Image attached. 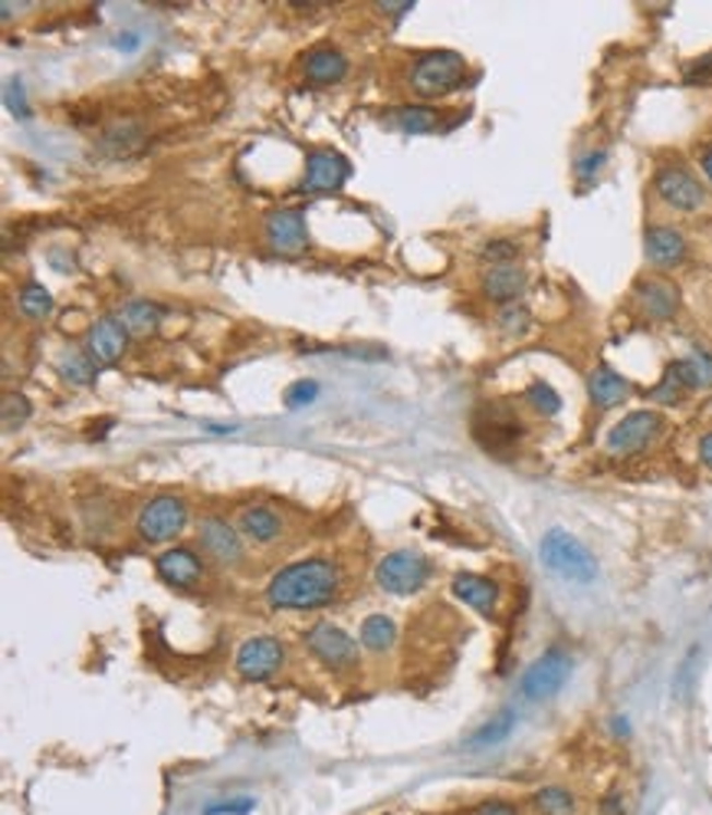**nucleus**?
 I'll return each instance as SVG.
<instances>
[{"mask_svg": "<svg viewBox=\"0 0 712 815\" xmlns=\"http://www.w3.org/2000/svg\"><path fill=\"white\" fill-rule=\"evenodd\" d=\"M496 326H499V332H502V335L519 339V335H525V332H529L532 316H529V309H525V306L509 303V306H499V312H496Z\"/></svg>", "mask_w": 712, "mask_h": 815, "instance_id": "obj_31", "label": "nucleus"}, {"mask_svg": "<svg viewBox=\"0 0 712 815\" xmlns=\"http://www.w3.org/2000/svg\"><path fill=\"white\" fill-rule=\"evenodd\" d=\"M699 165H702V172H705V178L712 181V149H705L702 152V158H699Z\"/></svg>", "mask_w": 712, "mask_h": 815, "instance_id": "obj_46", "label": "nucleus"}, {"mask_svg": "<svg viewBox=\"0 0 712 815\" xmlns=\"http://www.w3.org/2000/svg\"><path fill=\"white\" fill-rule=\"evenodd\" d=\"M683 391H686V388L666 371V375L650 388V401H656V404H676V401L683 398Z\"/></svg>", "mask_w": 712, "mask_h": 815, "instance_id": "obj_36", "label": "nucleus"}, {"mask_svg": "<svg viewBox=\"0 0 712 815\" xmlns=\"http://www.w3.org/2000/svg\"><path fill=\"white\" fill-rule=\"evenodd\" d=\"M60 375L70 381V385H93L96 375H99V362L90 355V352H67L60 358Z\"/></svg>", "mask_w": 712, "mask_h": 815, "instance_id": "obj_29", "label": "nucleus"}, {"mask_svg": "<svg viewBox=\"0 0 712 815\" xmlns=\"http://www.w3.org/2000/svg\"><path fill=\"white\" fill-rule=\"evenodd\" d=\"M342 589V572L332 559L309 556L273 572L266 586V602L283 612H316L335 602Z\"/></svg>", "mask_w": 712, "mask_h": 815, "instance_id": "obj_1", "label": "nucleus"}, {"mask_svg": "<svg viewBox=\"0 0 712 815\" xmlns=\"http://www.w3.org/2000/svg\"><path fill=\"white\" fill-rule=\"evenodd\" d=\"M155 572H158V579H165L175 589H194L204 579V563H201V556L194 550L171 546V550L158 553Z\"/></svg>", "mask_w": 712, "mask_h": 815, "instance_id": "obj_14", "label": "nucleus"}, {"mask_svg": "<svg viewBox=\"0 0 712 815\" xmlns=\"http://www.w3.org/2000/svg\"><path fill=\"white\" fill-rule=\"evenodd\" d=\"M699 461L712 471V432L699 438Z\"/></svg>", "mask_w": 712, "mask_h": 815, "instance_id": "obj_42", "label": "nucleus"}, {"mask_svg": "<svg viewBox=\"0 0 712 815\" xmlns=\"http://www.w3.org/2000/svg\"><path fill=\"white\" fill-rule=\"evenodd\" d=\"M411 90L424 99H440L466 83V60L456 50H427L411 63Z\"/></svg>", "mask_w": 712, "mask_h": 815, "instance_id": "obj_2", "label": "nucleus"}, {"mask_svg": "<svg viewBox=\"0 0 712 815\" xmlns=\"http://www.w3.org/2000/svg\"><path fill=\"white\" fill-rule=\"evenodd\" d=\"M116 47H119V50H135V47H139V34H122V37H116Z\"/></svg>", "mask_w": 712, "mask_h": 815, "instance_id": "obj_44", "label": "nucleus"}, {"mask_svg": "<svg viewBox=\"0 0 712 815\" xmlns=\"http://www.w3.org/2000/svg\"><path fill=\"white\" fill-rule=\"evenodd\" d=\"M653 191L663 204H669L673 211H683V214H692L702 208L705 201V191L702 185L696 181V175L686 168V165H660L656 175H653Z\"/></svg>", "mask_w": 712, "mask_h": 815, "instance_id": "obj_10", "label": "nucleus"}, {"mask_svg": "<svg viewBox=\"0 0 712 815\" xmlns=\"http://www.w3.org/2000/svg\"><path fill=\"white\" fill-rule=\"evenodd\" d=\"M4 99H8V109L14 113V116H21V119H27V99H24V83L14 76V80H8V86H4Z\"/></svg>", "mask_w": 712, "mask_h": 815, "instance_id": "obj_37", "label": "nucleus"}, {"mask_svg": "<svg viewBox=\"0 0 712 815\" xmlns=\"http://www.w3.org/2000/svg\"><path fill=\"white\" fill-rule=\"evenodd\" d=\"M643 253L646 263L656 270H673L686 260V237L676 227L666 224H653L643 237Z\"/></svg>", "mask_w": 712, "mask_h": 815, "instance_id": "obj_16", "label": "nucleus"}, {"mask_svg": "<svg viewBox=\"0 0 712 815\" xmlns=\"http://www.w3.org/2000/svg\"><path fill=\"white\" fill-rule=\"evenodd\" d=\"M237 530L244 533V540H250L257 546H270L283 536V517L266 504H250L240 510Z\"/></svg>", "mask_w": 712, "mask_h": 815, "instance_id": "obj_20", "label": "nucleus"}, {"mask_svg": "<svg viewBox=\"0 0 712 815\" xmlns=\"http://www.w3.org/2000/svg\"><path fill=\"white\" fill-rule=\"evenodd\" d=\"M666 371H669L686 391L712 388V352H705V349H689L683 358L669 362Z\"/></svg>", "mask_w": 712, "mask_h": 815, "instance_id": "obj_22", "label": "nucleus"}, {"mask_svg": "<svg viewBox=\"0 0 712 815\" xmlns=\"http://www.w3.org/2000/svg\"><path fill=\"white\" fill-rule=\"evenodd\" d=\"M515 723H519L515 710H512V707H502V710H499L496 717H489L463 746H466V749H489V746H499V743H506V740L512 736Z\"/></svg>", "mask_w": 712, "mask_h": 815, "instance_id": "obj_25", "label": "nucleus"}, {"mask_svg": "<svg viewBox=\"0 0 712 815\" xmlns=\"http://www.w3.org/2000/svg\"><path fill=\"white\" fill-rule=\"evenodd\" d=\"M450 589H453V595H456L463 605H470L473 612H479V615H486V618H493L496 609H499V586H496L493 579H486V576L456 572L453 582H450Z\"/></svg>", "mask_w": 712, "mask_h": 815, "instance_id": "obj_19", "label": "nucleus"}, {"mask_svg": "<svg viewBox=\"0 0 712 815\" xmlns=\"http://www.w3.org/2000/svg\"><path fill=\"white\" fill-rule=\"evenodd\" d=\"M529 286V276L519 263H506V267H486L483 280H479V290L486 299L499 303V306H509V303H519V296L525 293Z\"/></svg>", "mask_w": 712, "mask_h": 815, "instance_id": "obj_17", "label": "nucleus"}, {"mask_svg": "<svg viewBox=\"0 0 712 815\" xmlns=\"http://www.w3.org/2000/svg\"><path fill=\"white\" fill-rule=\"evenodd\" d=\"M319 381H312V378H299L296 385H289L286 388V408H302V404H312L316 398H319Z\"/></svg>", "mask_w": 712, "mask_h": 815, "instance_id": "obj_35", "label": "nucleus"}, {"mask_svg": "<svg viewBox=\"0 0 712 815\" xmlns=\"http://www.w3.org/2000/svg\"><path fill=\"white\" fill-rule=\"evenodd\" d=\"M345 73H348V60H345V54H342L339 47H329V44H322V47L309 50V57H306V63H302V76H306V83H312V86H332V83H342V80H345Z\"/></svg>", "mask_w": 712, "mask_h": 815, "instance_id": "obj_21", "label": "nucleus"}, {"mask_svg": "<svg viewBox=\"0 0 712 815\" xmlns=\"http://www.w3.org/2000/svg\"><path fill=\"white\" fill-rule=\"evenodd\" d=\"M633 299L640 312L653 322H669L679 309V290L666 280H640Z\"/></svg>", "mask_w": 712, "mask_h": 815, "instance_id": "obj_18", "label": "nucleus"}, {"mask_svg": "<svg viewBox=\"0 0 712 815\" xmlns=\"http://www.w3.org/2000/svg\"><path fill=\"white\" fill-rule=\"evenodd\" d=\"M427 579H430V559L414 550L388 553L375 569V582L388 595H414L427 586Z\"/></svg>", "mask_w": 712, "mask_h": 815, "instance_id": "obj_5", "label": "nucleus"}, {"mask_svg": "<svg viewBox=\"0 0 712 815\" xmlns=\"http://www.w3.org/2000/svg\"><path fill=\"white\" fill-rule=\"evenodd\" d=\"M129 349V332L122 329V322L116 316H103L90 326L86 332V352L99 362V365H112L126 355Z\"/></svg>", "mask_w": 712, "mask_h": 815, "instance_id": "obj_15", "label": "nucleus"}, {"mask_svg": "<svg viewBox=\"0 0 712 815\" xmlns=\"http://www.w3.org/2000/svg\"><path fill=\"white\" fill-rule=\"evenodd\" d=\"M470 815H519V808L506 799H486V802L473 805Z\"/></svg>", "mask_w": 712, "mask_h": 815, "instance_id": "obj_40", "label": "nucleus"}, {"mask_svg": "<svg viewBox=\"0 0 712 815\" xmlns=\"http://www.w3.org/2000/svg\"><path fill=\"white\" fill-rule=\"evenodd\" d=\"M247 812H253V799H230L204 808V815H247Z\"/></svg>", "mask_w": 712, "mask_h": 815, "instance_id": "obj_39", "label": "nucleus"}, {"mask_svg": "<svg viewBox=\"0 0 712 815\" xmlns=\"http://www.w3.org/2000/svg\"><path fill=\"white\" fill-rule=\"evenodd\" d=\"M263 237L273 250L280 253H302L309 247V231L306 217L296 208H276L263 221Z\"/></svg>", "mask_w": 712, "mask_h": 815, "instance_id": "obj_13", "label": "nucleus"}, {"mask_svg": "<svg viewBox=\"0 0 712 815\" xmlns=\"http://www.w3.org/2000/svg\"><path fill=\"white\" fill-rule=\"evenodd\" d=\"M378 11H381V14H391V17H401V14L414 11V4H384V0H381Z\"/></svg>", "mask_w": 712, "mask_h": 815, "instance_id": "obj_43", "label": "nucleus"}, {"mask_svg": "<svg viewBox=\"0 0 712 815\" xmlns=\"http://www.w3.org/2000/svg\"><path fill=\"white\" fill-rule=\"evenodd\" d=\"M604 158H607V152H604V149H597V152H588V155H581V158L574 162V172H578V178H581V181H591V178H594V175L601 172Z\"/></svg>", "mask_w": 712, "mask_h": 815, "instance_id": "obj_38", "label": "nucleus"}, {"mask_svg": "<svg viewBox=\"0 0 712 815\" xmlns=\"http://www.w3.org/2000/svg\"><path fill=\"white\" fill-rule=\"evenodd\" d=\"M191 520V510H188V500L178 497V494H158L155 500H149L135 520V533L142 543H168L175 540L178 533H185Z\"/></svg>", "mask_w": 712, "mask_h": 815, "instance_id": "obj_4", "label": "nucleus"}, {"mask_svg": "<svg viewBox=\"0 0 712 815\" xmlns=\"http://www.w3.org/2000/svg\"><path fill=\"white\" fill-rule=\"evenodd\" d=\"M610 727H614V733H617L620 740H627V736H630V723H627L624 717H614V720H610Z\"/></svg>", "mask_w": 712, "mask_h": 815, "instance_id": "obj_45", "label": "nucleus"}, {"mask_svg": "<svg viewBox=\"0 0 712 815\" xmlns=\"http://www.w3.org/2000/svg\"><path fill=\"white\" fill-rule=\"evenodd\" d=\"M663 435V418L650 408H640V412H630L627 418H620L610 432H607V454L614 458H633L640 451H646L656 438Z\"/></svg>", "mask_w": 712, "mask_h": 815, "instance_id": "obj_7", "label": "nucleus"}, {"mask_svg": "<svg viewBox=\"0 0 712 815\" xmlns=\"http://www.w3.org/2000/svg\"><path fill=\"white\" fill-rule=\"evenodd\" d=\"M538 815H574V795L565 786H542L532 795Z\"/></svg>", "mask_w": 712, "mask_h": 815, "instance_id": "obj_30", "label": "nucleus"}, {"mask_svg": "<svg viewBox=\"0 0 712 815\" xmlns=\"http://www.w3.org/2000/svg\"><path fill=\"white\" fill-rule=\"evenodd\" d=\"M207 432H214V435H234L240 425H204Z\"/></svg>", "mask_w": 712, "mask_h": 815, "instance_id": "obj_47", "label": "nucleus"}, {"mask_svg": "<svg viewBox=\"0 0 712 815\" xmlns=\"http://www.w3.org/2000/svg\"><path fill=\"white\" fill-rule=\"evenodd\" d=\"M515 257H519V244L509 237H489L479 247V260L486 267H506V263H515Z\"/></svg>", "mask_w": 712, "mask_h": 815, "instance_id": "obj_33", "label": "nucleus"}, {"mask_svg": "<svg viewBox=\"0 0 712 815\" xmlns=\"http://www.w3.org/2000/svg\"><path fill=\"white\" fill-rule=\"evenodd\" d=\"M283 661H286V648L276 641V638H270V635H257V638H247L240 648H237V658H234V664H237V674L244 677V681H270L280 668H283Z\"/></svg>", "mask_w": 712, "mask_h": 815, "instance_id": "obj_12", "label": "nucleus"}, {"mask_svg": "<svg viewBox=\"0 0 712 815\" xmlns=\"http://www.w3.org/2000/svg\"><path fill=\"white\" fill-rule=\"evenodd\" d=\"M571 668H574V658L565 651V648H548V651H542V658H535L532 664H529V671L522 674V681H519V694L525 697V700H548V697H555L565 684H568V677H571Z\"/></svg>", "mask_w": 712, "mask_h": 815, "instance_id": "obj_6", "label": "nucleus"}, {"mask_svg": "<svg viewBox=\"0 0 712 815\" xmlns=\"http://www.w3.org/2000/svg\"><path fill=\"white\" fill-rule=\"evenodd\" d=\"M627 394H630V381L624 375H617L614 368L601 365V368L591 371V378H588V398H591L594 408H601V412L620 404Z\"/></svg>", "mask_w": 712, "mask_h": 815, "instance_id": "obj_24", "label": "nucleus"}, {"mask_svg": "<svg viewBox=\"0 0 712 815\" xmlns=\"http://www.w3.org/2000/svg\"><path fill=\"white\" fill-rule=\"evenodd\" d=\"M112 316L122 322V329L129 335H152L162 326L165 309L158 303H152V299H126Z\"/></svg>", "mask_w": 712, "mask_h": 815, "instance_id": "obj_23", "label": "nucleus"}, {"mask_svg": "<svg viewBox=\"0 0 712 815\" xmlns=\"http://www.w3.org/2000/svg\"><path fill=\"white\" fill-rule=\"evenodd\" d=\"M302 641L312 651V658L329 671H348L358 664V641L332 622H316Z\"/></svg>", "mask_w": 712, "mask_h": 815, "instance_id": "obj_8", "label": "nucleus"}, {"mask_svg": "<svg viewBox=\"0 0 712 815\" xmlns=\"http://www.w3.org/2000/svg\"><path fill=\"white\" fill-rule=\"evenodd\" d=\"M358 638H361V645H365L368 651L384 654V651L394 648V641H397V625H394V618H388V615H368V618L361 622V628H358Z\"/></svg>", "mask_w": 712, "mask_h": 815, "instance_id": "obj_26", "label": "nucleus"}, {"mask_svg": "<svg viewBox=\"0 0 712 815\" xmlns=\"http://www.w3.org/2000/svg\"><path fill=\"white\" fill-rule=\"evenodd\" d=\"M198 543L224 569H237L247 559V553H244V533L237 530V523H227L217 513H207V517L198 520Z\"/></svg>", "mask_w": 712, "mask_h": 815, "instance_id": "obj_9", "label": "nucleus"}, {"mask_svg": "<svg viewBox=\"0 0 712 815\" xmlns=\"http://www.w3.org/2000/svg\"><path fill=\"white\" fill-rule=\"evenodd\" d=\"M525 401L535 408L538 415H545V418H551V415L561 412V398H558V391H555L548 381H532V385L525 388Z\"/></svg>", "mask_w": 712, "mask_h": 815, "instance_id": "obj_32", "label": "nucleus"}, {"mask_svg": "<svg viewBox=\"0 0 712 815\" xmlns=\"http://www.w3.org/2000/svg\"><path fill=\"white\" fill-rule=\"evenodd\" d=\"M17 306H21V312H24L27 319H47V316L54 312V296H50V290H47L44 283L27 280V283L21 286Z\"/></svg>", "mask_w": 712, "mask_h": 815, "instance_id": "obj_28", "label": "nucleus"}, {"mask_svg": "<svg viewBox=\"0 0 712 815\" xmlns=\"http://www.w3.org/2000/svg\"><path fill=\"white\" fill-rule=\"evenodd\" d=\"M538 556L545 563L548 572H555L558 579L565 582H574V586H591L597 579V559L588 553V546L581 540H574L571 533L565 530H548L542 536V546H538Z\"/></svg>", "mask_w": 712, "mask_h": 815, "instance_id": "obj_3", "label": "nucleus"}, {"mask_svg": "<svg viewBox=\"0 0 712 815\" xmlns=\"http://www.w3.org/2000/svg\"><path fill=\"white\" fill-rule=\"evenodd\" d=\"M27 418H31V401H27V394H21V391L4 394V432L21 428Z\"/></svg>", "mask_w": 712, "mask_h": 815, "instance_id": "obj_34", "label": "nucleus"}, {"mask_svg": "<svg viewBox=\"0 0 712 815\" xmlns=\"http://www.w3.org/2000/svg\"><path fill=\"white\" fill-rule=\"evenodd\" d=\"M352 178V162L335 152V149H312L306 158V175L299 191L306 194H325V191H339L345 188V181Z\"/></svg>", "mask_w": 712, "mask_h": 815, "instance_id": "obj_11", "label": "nucleus"}, {"mask_svg": "<svg viewBox=\"0 0 712 815\" xmlns=\"http://www.w3.org/2000/svg\"><path fill=\"white\" fill-rule=\"evenodd\" d=\"M601 815H624V802H620L617 792H610V795L601 802Z\"/></svg>", "mask_w": 712, "mask_h": 815, "instance_id": "obj_41", "label": "nucleus"}, {"mask_svg": "<svg viewBox=\"0 0 712 815\" xmlns=\"http://www.w3.org/2000/svg\"><path fill=\"white\" fill-rule=\"evenodd\" d=\"M391 126L397 132H407V135H427L440 126V116L430 106H401L391 116Z\"/></svg>", "mask_w": 712, "mask_h": 815, "instance_id": "obj_27", "label": "nucleus"}]
</instances>
